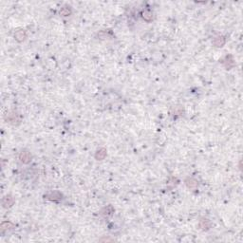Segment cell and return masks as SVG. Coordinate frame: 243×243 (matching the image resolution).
<instances>
[{
	"instance_id": "cell-1",
	"label": "cell",
	"mask_w": 243,
	"mask_h": 243,
	"mask_svg": "<svg viewBox=\"0 0 243 243\" xmlns=\"http://www.w3.org/2000/svg\"><path fill=\"white\" fill-rule=\"evenodd\" d=\"M14 36H15V38L19 41L24 40V37H25V31H23V30H19V31H17V33H15Z\"/></svg>"
},
{
	"instance_id": "cell-2",
	"label": "cell",
	"mask_w": 243,
	"mask_h": 243,
	"mask_svg": "<svg viewBox=\"0 0 243 243\" xmlns=\"http://www.w3.org/2000/svg\"><path fill=\"white\" fill-rule=\"evenodd\" d=\"M20 159H21L22 161H24V163H28L29 160L30 159V157H29V153L23 152V153H21V155H20Z\"/></svg>"
}]
</instances>
